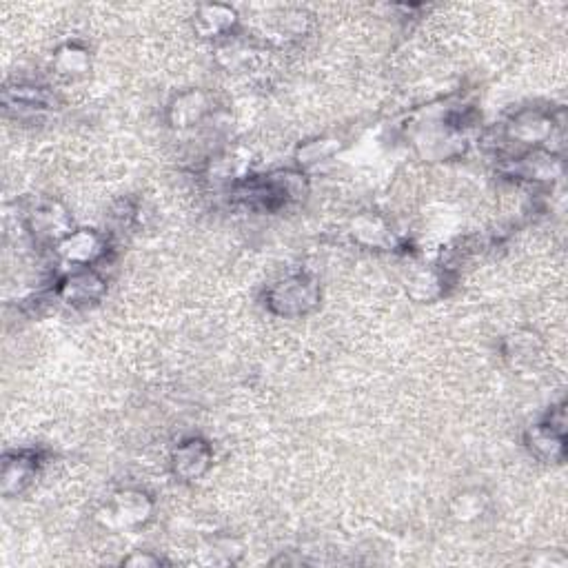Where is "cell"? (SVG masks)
I'll return each instance as SVG.
<instances>
[{
    "instance_id": "cell-1",
    "label": "cell",
    "mask_w": 568,
    "mask_h": 568,
    "mask_svg": "<svg viewBox=\"0 0 568 568\" xmlns=\"http://www.w3.org/2000/svg\"><path fill=\"white\" fill-rule=\"evenodd\" d=\"M320 287L309 276H289L273 284L267 293V304L282 318H300L318 307Z\"/></svg>"
},
{
    "instance_id": "cell-2",
    "label": "cell",
    "mask_w": 568,
    "mask_h": 568,
    "mask_svg": "<svg viewBox=\"0 0 568 568\" xmlns=\"http://www.w3.org/2000/svg\"><path fill=\"white\" fill-rule=\"evenodd\" d=\"M151 513H154L151 497L142 491L127 489L111 497L103 511V522L107 524V529L129 531L147 524L151 520Z\"/></svg>"
},
{
    "instance_id": "cell-3",
    "label": "cell",
    "mask_w": 568,
    "mask_h": 568,
    "mask_svg": "<svg viewBox=\"0 0 568 568\" xmlns=\"http://www.w3.org/2000/svg\"><path fill=\"white\" fill-rule=\"evenodd\" d=\"M27 229L40 242H52L56 247L60 240L69 236L71 216L67 209L56 200H40L27 213Z\"/></svg>"
},
{
    "instance_id": "cell-4",
    "label": "cell",
    "mask_w": 568,
    "mask_h": 568,
    "mask_svg": "<svg viewBox=\"0 0 568 568\" xmlns=\"http://www.w3.org/2000/svg\"><path fill=\"white\" fill-rule=\"evenodd\" d=\"M107 282L103 280L98 271L94 269H74L71 273L58 282L56 296L60 302H65L67 307L83 309L89 304H96L100 298L105 296Z\"/></svg>"
},
{
    "instance_id": "cell-5",
    "label": "cell",
    "mask_w": 568,
    "mask_h": 568,
    "mask_svg": "<svg viewBox=\"0 0 568 568\" xmlns=\"http://www.w3.org/2000/svg\"><path fill=\"white\" fill-rule=\"evenodd\" d=\"M105 249V238L91 229H74L56 245L60 260H65L74 269L91 267L98 258H103Z\"/></svg>"
},
{
    "instance_id": "cell-6",
    "label": "cell",
    "mask_w": 568,
    "mask_h": 568,
    "mask_svg": "<svg viewBox=\"0 0 568 568\" xmlns=\"http://www.w3.org/2000/svg\"><path fill=\"white\" fill-rule=\"evenodd\" d=\"M211 462H213V451L209 442L200 438H189L178 444V449L174 451V455H171V471H174V475L180 480L194 482L209 471Z\"/></svg>"
},
{
    "instance_id": "cell-7",
    "label": "cell",
    "mask_w": 568,
    "mask_h": 568,
    "mask_svg": "<svg viewBox=\"0 0 568 568\" xmlns=\"http://www.w3.org/2000/svg\"><path fill=\"white\" fill-rule=\"evenodd\" d=\"M506 136H509L517 145L535 147L553 136V116L544 114V111L526 109L513 116V120L506 125Z\"/></svg>"
},
{
    "instance_id": "cell-8",
    "label": "cell",
    "mask_w": 568,
    "mask_h": 568,
    "mask_svg": "<svg viewBox=\"0 0 568 568\" xmlns=\"http://www.w3.org/2000/svg\"><path fill=\"white\" fill-rule=\"evenodd\" d=\"M38 455L34 451H16L5 455L3 462V495L12 497L23 493L36 480Z\"/></svg>"
},
{
    "instance_id": "cell-9",
    "label": "cell",
    "mask_w": 568,
    "mask_h": 568,
    "mask_svg": "<svg viewBox=\"0 0 568 568\" xmlns=\"http://www.w3.org/2000/svg\"><path fill=\"white\" fill-rule=\"evenodd\" d=\"M529 449L544 462H560L564 458V422L537 424L526 435Z\"/></svg>"
},
{
    "instance_id": "cell-10",
    "label": "cell",
    "mask_w": 568,
    "mask_h": 568,
    "mask_svg": "<svg viewBox=\"0 0 568 568\" xmlns=\"http://www.w3.org/2000/svg\"><path fill=\"white\" fill-rule=\"evenodd\" d=\"M209 109H211V103L205 91L191 89V91H185V94H180L174 103H171L169 120H171V125L178 129H189V127L200 125L202 120H205V116L209 114Z\"/></svg>"
},
{
    "instance_id": "cell-11",
    "label": "cell",
    "mask_w": 568,
    "mask_h": 568,
    "mask_svg": "<svg viewBox=\"0 0 568 568\" xmlns=\"http://www.w3.org/2000/svg\"><path fill=\"white\" fill-rule=\"evenodd\" d=\"M238 25V16L231 7L225 5H207L196 16V29L205 38H222L233 32Z\"/></svg>"
},
{
    "instance_id": "cell-12",
    "label": "cell",
    "mask_w": 568,
    "mask_h": 568,
    "mask_svg": "<svg viewBox=\"0 0 568 568\" xmlns=\"http://www.w3.org/2000/svg\"><path fill=\"white\" fill-rule=\"evenodd\" d=\"M52 67L60 78H67V80L83 78V76L89 74V67H91L89 52L85 47H80L76 43H69V45L58 49L54 60H52Z\"/></svg>"
},
{
    "instance_id": "cell-13",
    "label": "cell",
    "mask_w": 568,
    "mask_h": 568,
    "mask_svg": "<svg viewBox=\"0 0 568 568\" xmlns=\"http://www.w3.org/2000/svg\"><path fill=\"white\" fill-rule=\"evenodd\" d=\"M3 103L7 109L14 111H29V114H36V111L49 109L52 105V96L47 94L45 89L32 87V85H18L12 89H5Z\"/></svg>"
},
{
    "instance_id": "cell-14",
    "label": "cell",
    "mask_w": 568,
    "mask_h": 568,
    "mask_svg": "<svg viewBox=\"0 0 568 568\" xmlns=\"http://www.w3.org/2000/svg\"><path fill=\"white\" fill-rule=\"evenodd\" d=\"M484 502L486 497L478 491H469V493H462L460 497H455V504H453V515L458 517L462 522H471L475 517H480L484 511Z\"/></svg>"
},
{
    "instance_id": "cell-15",
    "label": "cell",
    "mask_w": 568,
    "mask_h": 568,
    "mask_svg": "<svg viewBox=\"0 0 568 568\" xmlns=\"http://www.w3.org/2000/svg\"><path fill=\"white\" fill-rule=\"evenodd\" d=\"M336 151H338V142L313 140V142H307V145L300 149V162H302V165H313V162H320L324 158L333 156Z\"/></svg>"
},
{
    "instance_id": "cell-16",
    "label": "cell",
    "mask_w": 568,
    "mask_h": 568,
    "mask_svg": "<svg viewBox=\"0 0 568 568\" xmlns=\"http://www.w3.org/2000/svg\"><path fill=\"white\" fill-rule=\"evenodd\" d=\"M123 564H127V566H158V564H162V560L158 555H151L149 551L147 553L136 551L134 555L125 557Z\"/></svg>"
},
{
    "instance_id": "cell-17",
    "label": "cell",
    "mask_w": 568,
    "mask_h": 568,
    "mask_svg": "<svg viewBox=\"0 0 568 568\" xmlns=\"http://www.w3.org/2000/svg\"><path fill=\"white\" fill-rule=\"evenodd\" d=\"M375 222H378V220H373V227H375ZM369 229H371V220H369V218H362L360 225L355 227V231H358V233H364V231H369ZM382 238H384V231H375V233H373V245L380 247V245H382Z\"/></svg>"
}]
</instances>
